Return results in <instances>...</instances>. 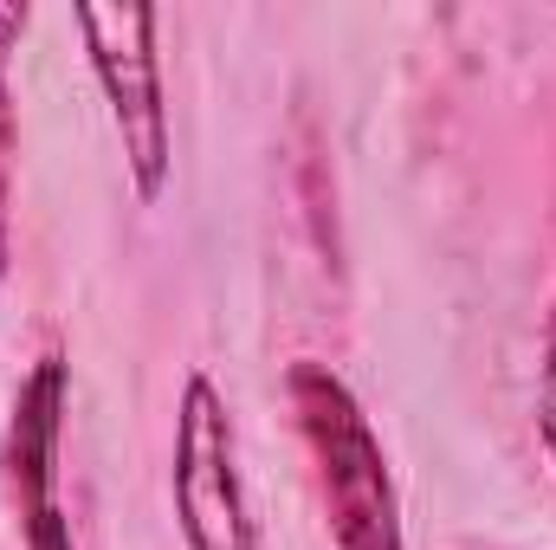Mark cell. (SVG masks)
<instances>
[{"label": "cell", "mask_w": 556, "mask_h": 550, "mask_svg": "<svg viewBox=\"0 0 556 550\" xmlns=\"http://www.w3.org/2000/svg\"><path fill=\"white\" fill-rule=\"evenodd\" d=\"M538 434H544V453L556 466V304L544 324V363H538Z\"/></svg>", "instance_id": "obj_6"}, {"label": "cell", "mask_w": 556, "mask_h": 550, "mask_svg": "<svg viewBox=\"0 0 556 550\" xmlns=\"http://www.w3.org/2000/svg\"><path fill=\"white\" fill-rule=\"evenodd\" d=\"M168 505L188 550H260V512L240 466L233 402L207 370L181 376L175 396V447H168Z\"/></svg>", "instance_id": "obj_2"}, {"label": "cell", "mask_w": 556, "mask_h": 550, "mask_svg": "<svg viewBox=\"0 0 556 550\" xmlns=\"http://www.w3.org/2000/svg\"><path fill=\"white\" fill-rule=\"evenodd\" d=\"M33 26L26 0H0V278L13 273V188H20V91H13V52Z\"/></svg>", "instance_id": "obj_5"}, {"label": "cell", "mask_w": 556, "mask_h": 550, "mask_svg": "<svg viewBox=\"0 0 556 550\" xmlns=\"http://www.w3.org/2000/svg\"><path fill=\"white\" fill-rule=\"evenodd\" d=\"M91 78L104 91L111 130L124 142V175L142 208L168 195L175 130H168V85H162V13L155 7H78Z\"/></svg>", "instance_id": "obj_3"}, {"label": "cell", "mask_w": 556, "mask_h": 550, "mask_svg": "<svg viewBox=\"0 0 556 550\" xmlns=\"http://www.w3.org/2000/svg\"><path fill=\"white\" fill-rule=\"evenodd\" d=\"M65 414H72V357L46 343L13 389L0 427V486L20 550H78L72 505H65Z\"/></svg>", "instance_id": "obj_4"}, {"label": "cell", "mask_w": 556, "mask_h": 550, "mask_svg": "<svg viewBox=\"0 0 556 550\" xmlns=\"http://www.w3.org/2000/svg\"><path fill=\"white\" fill-rule=\"evenodd\" d=\"M285 402H291V427L311 460L330 550H408L389 447L363 409V396L343 383V370H330L324 357H298L285 370Z\"/></svg>", "instance_id": "obj_1"}]
</instances>
